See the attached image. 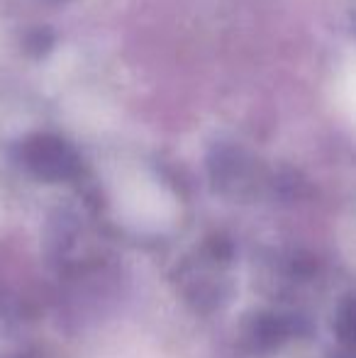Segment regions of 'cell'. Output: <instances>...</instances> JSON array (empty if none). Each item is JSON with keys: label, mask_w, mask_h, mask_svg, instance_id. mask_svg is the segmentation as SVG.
Masks as SVG:
<instances>
[{"label": "cell", "mask_w": 356, "mask_h": 358, "mask_svg": "<svg viewBox=\"0 0 356 358\" xmlns=\"http://www.w3.org/2000/svg\"><path fill=\"white\" fill-rule=\"evenodd\" d=\"M120 213L139 229H164L176 220V200L154 178L132 173L120 180Z\"/></svg>", "instance_id": "cell-1"}]
</instances>
